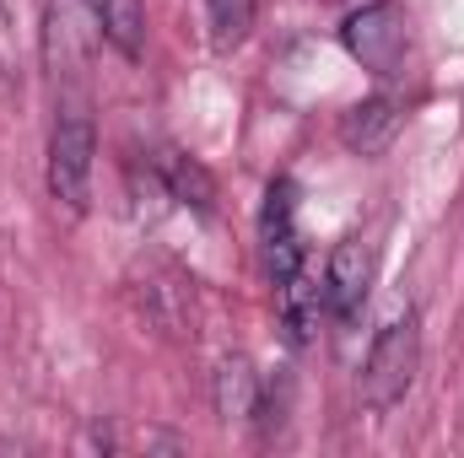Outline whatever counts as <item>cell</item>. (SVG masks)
I'll return each mask as SVG.
<instances>
[{
  "label": "cell",
  "mask_w": 464,
  "mask_h": 458,
  "mask_svg": "<svg viewBox=\"0 0 464 458\" xmlns=\"http://www.w3.org/2000/svg\"><path fill=\"white\" fill-rule=\"evenodd\" d=\"M416 367H421V324H416V308H394L389 324L378 329V340L362 361V405L372 415L394 410L411 383H416Z\"/></svg>",
  "instance_id": "obj_1"
},
{
  "label": "cell",
  "mask_w": 464,
  "mask_h": 458,
  "mask_svg": "<svg viewBox=\"0 0 464 458\" xmlns=\"http://www.w3.org/2000/svg\"><path fill=\"white\" fill-rule=\"evenodd\" d=\"M92 157H98V129L82 103H65L54 129H49V195L65 211H87L92 195Z\"/></svg>",
  "instance_id": "obj_2"
},
{
  "label": "cell",
  "mask_w": 464,
  "mask_h": 458,
  "mask_svg": "<svg viewBox=\"0 0 464 458\" xmlns=\"http://www.w3.org/2000/svg\"><path fill=\"white\" fill-rule=\"evenodd\" d=\"M341 43H346V54L362 71L394 76L400 60H405V43H411L405 11H400L394 0H372V5H362V11H351L346 27H341Z\"/></svg>",
  "instance_id": "obj_3"
},
{
  "label": "cell",
  "mask_w": 464,
  "mask_h": 458,
  "mask_svg": "<svg viewBox=\"0 0 464 458\" xmlns=\"http://www.w3.org/2000/svg\"><path fill=\"white\" fill-rule=\"evenodd\" d=\"M103 43V0H49L44 11V60L49 71H82Z\"/></svg>",
  "instance_id": "obj_4"
},
{
  "label": "cell",
  "mask_w": 464,
  "mask_h": 458,
  "mask_svg": "<svg viewBox=\"0 0 464 458\" xmlns=\"http://www.w3.org/2000/svg\"><path fill=\"white\" fill-rule=\"evenodd\" d=\"M259 243H265V270L276 286H286L303 270V243H297V184L276 178L265 189V211H259Z\"/></svg>",
  "instance_id": "obj_5"
},
{
  "label": "cell",
  "mask_w": 464,
  "mask_h": 458,
  "mask_svg": "<svg viewBox=\"0 0 464 458\" xmlns=\"http://www.w3.org/2000/svg\"><path fill=\"white\" fill-rule=\"evenodd\" d=\"M367 286H372V248L362 237H346L335 253H330V270H324V302L335 319H356V308L367 302Z\"/></svg>",
  "instance_id": "obj_6"
},
{
  "label": "cell",
  "mask_w": 464,
  "mask_h": 458,
  "mask_svg": "<svg viewBox=\"0 0 464 458\" xmlns=\"http://www.w3.org/2000/svg\"><path fill=\"white\" fill-rule=\"evenodd\" d=\"M394 129H400V109L389 98H367V103H356L341 119V140H346L356 157H378L394 140Z\"/></svg>",
  "instance_id": "obj_7"
},
{
  "label": "cell",
  "mask_w": 464,
  "mask_h": 458,
  "mask_svg": "<svg viewBox=\"0 0 464 458\" xmlns=\"http://www.w3.org/2000/svg\"><path fill=\"white\" fill-rule=\"evenodd\" d=\"M259 372H254V361L248 356H227L222 367H217V415L222 421H248V415H259Z\"/></svg>",
  "instance_id": "obj_8"
},
{
  "label": "cell",
  "mask_w": 464,
  "mask_h": 458,
  "mask_svg": "<svg viewBox=\"0 0 464 458\" xmlns=\"http://www.w3.org/2000/svg\"><path fill=\"white\" fill-rule=\"evenodd\" d=\"M281 291V319H286V329H292V340L303 345V340H314V329H319V313L330 308L324 302V286L319 281H308L303 270L286 281V286H276Z\"/></svg>",
  "instance_id": "obj_9"
},
{
  "label": "cell",
  "mask_w": 464,
  "mask_h": 458,
  "mask_svg": "<svg viewBox=\"0 0 464 458\" xmlns=\"http://www.w3.org/2000/svg\"><path fill=\"white\" fill-rule=\"evenodd\" d=\"M103 43L119 49L124 60H140V43H146V11H140V0H103Z\"/></svg>",
  "instance_id": "obj_10"
},
{
  "label": "cell",
  "mask_w": 464,
  "mask_h": 458,
  "mask_svg": "<svg viewBox=\"0 0 464 458\" xmlns=\"http://www.w3.org/2000/svg\"><path fill=\"white\" fill-rule=\"evenodd\" d=\"M162 173H168V189H173V200H184V205H195V211H206V216H211V200H217V189H211V178H206V167H200L195 157H179V151H168V157H162Z\"/></svg>",
  "instance_id": "obj_11"
},
{
  "label": "cell",
  "mask_w": 464,
  "mask_h": 458,
  "mask_svg": "<svg viewBox=\"0 0 464 458\" xmlns=\"http://www.w3.org/2000/svg\"><path fill=\"white\" fill-rule=\"evenodd\" d=\"M206 22H211V43L232 54L254 27V0H206Z\"/></svg>",
  "instance_id": "obj_12"
}]
</instances>
